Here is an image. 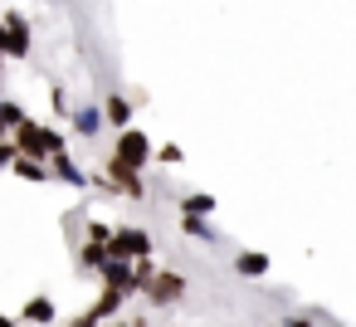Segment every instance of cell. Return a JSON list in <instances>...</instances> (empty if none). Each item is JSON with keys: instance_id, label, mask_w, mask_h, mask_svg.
Here are the masks:
<instances>
[{"instance_id": "1", "label": "cell", "mask_w": 356, "mask_h": 327, "mask_svg": "<svg viewBox=\"0 0 356 327\" xmlns=\"http://www.w3.org/2000/svg\"><path fill=\"white\" fill-rule=\"evenodd\" d=\"M15 147L25 152V157H54V152H64V137L59 132H49V127H40V122H30V118H20L15 122Z\"/></svg>"}, {"instance_id": "2", "label": "cell", "mask_w": 356, "mask_h": 327, "mask_svg": "<svg viewBox=\"0 0 356 327\" xmlns=\"http://www.w3.org/2000/svg\"><path fill=\"white\" fill-rule=\"evenodd\" d=\"M113 161L142 171V166L152 161V142H147V132H142V127H122V132H118V152H113Z\"/></svg>"}, {"instance_id": "3", "label": "cell", "mask_w": 356, "mask_h": 327, "mask_svg": "<svg viewBox=\"0 0 356 327\" xmlns=\"http://www.w3.org/2000/svg\"><path fill=\"white\" fill-rule=\"evenodd\" d=\"M108 254H113V259H147V254H152V234L137 230V225H122V230H113Z\"/></svg>"}, {"instance_id": "4", "label": "cell", "mask_w": 356, "mask_h": 327, "mask_svg": "<svg viewBox=\"0 0 356 327\" xmlns=\"http://www.w3.org/2000/svg\"><path fill=\"white\" fill-rule=\"evenodd\" d=\"M103 283L118 288L122 298H127V293H142V278H137L132 259H113V254H108V264H103Z\"/></svg>"}, {"instance_id": "5", "label": "cell", "mask_w": 356, "mask_h": 327, "mask_svg": "<svg viewBox=\"0 0 356 327\" xmlns=\"http://www.w3.org/2000/svg\"><path fill=\"white\" fill-rule=\"evenodd\" d=\"M142 293H147L152 303H176V298L186 293V278H181V273H152Z\"/></svg>"}, {"instance_id": "6", "label": "cell", "mask_w": 356, "mask_h": 327, "mask_svg": "<svg viewBox=\"0 0 356 327\" xmlns=\"http://www.w3.org/2000/svg\"><path fill=\"white\" fill-rule=\"evenodd\" d=\"M6 54H10V59H25V54H30V30H25V20H20L15 10L6 15Z\"/></svg>"}, {"instance_id": "7", "label": "cell", "mask_w": 356, "mask_h": 327, "mask_svg": "<svg viewBox=\"0 0 356 327\" xmlns=\"http://www.w3.org/2000/svg\"><path fill=\"white\" fill-rule=\"evenodd\" d=\"M10 166H15V176H25V181H49V166H44V157H25V152H20Z\"/></svg>"}, {"instance_id": "8", "label": "cell", "mask_w": 356, "mask_h": 327, "mask_svg": "<svg viewBox=\"0 0 356 327\" xmlns=\"http://www.w3.org/2000/svg\"><path fill=\"white\" fill-rule=\"evenodd\" d=\"M20 317H25V322H35V327H49V322H54V303H49V298H30Z\"/></svg>"}, {"instance_id": "9", "label": "cell", "mask_w": 356, "mask_h": 327, "mask_svg": "<svg viewBox=\"0 0 356 327\" xmlns=\"http://www.w3.org/2000/svg\"><path fill=\"white\" fill-rule=\"evenodd\" d=\"M103 113H108V122H113L118 132H122V127H132V103H127V98H108V108H103Z\"/></svg>"}, {"instance_id": "10", "label": "cell", "mask_w": 356, "mask_h": 327, "mask_svg": "<svg viewBox=\"0 0 356 327\" xmlns=\"http://www.w3.org/2000/svg\"><path fill=\"white\" fill-rule=\"evenodd\" d=\"M98 127H103V113H98V108H79V113H74V132L93 137Z\"/></svg>"}, {"instance_id": "11", "label": "cell", "mask_w": 356, "mask_h": 327, "mask_svg": "<svg viewBox=\"0 0 356 327\" xmlns=\"http://www.w3.org/2000/svg\"><path fill=\"white\" fill-rule=\"evenodd\" d=\"M234 269H239L244 278H264V273H268V259H264V254H239Z\"/></svg>"}, {"instance_id": "12", "label": "cell", "mask_w": 356, "mask_h": 327, "mask_svg": "<svg viewBox=\"0 0 356 327\" xmlns=\"http://www.w3.org/2000/svg\"><path fill=\"white\" fill-rule=\"evenodd\" d=\"M83 264H88V269H103V264H108V239L93 234V239L83 244Z\"/></svg>"}, {"instance_id": "13", "label": "cell", "mask_w": 356, "mask_h": 327, "mask_svg": "<svg viewBox=\"0 0 356 327\" xmlns=\"http://www.w3.org/2000/svg\"><path fill=\"white\" fill-rule=\"evenodd\" d=\"M54 161H59V166H54V171H59V176H64V181H74V186H88V176H83V171H79V166H74V161H69V157H64V152H54Z\"/></svg>"}, {"instance_id": "14", "label": "cell", "mask_w": 356, "mask_h": 327, "mask_svg": "<svg viewBox=\"0 0 356 327\" xmlns=\"http://www.w3.org/2000/svg\"><path fill=\"white\" fill-rule=\"evenodd\" d=\"M25 113H20V103H0V137L6 132H15V122H20Z\"/></svg>"}, {"instance_id": "15", "label": "cell", "mask_w": 356, "mask_h": 327, "mask_svg": "<svg viewBox=\"0 0 356 327\" xmlns=\"http://www.w3.org/2000/svg\"><path fill=\"white\" fill-rule=\"evenodd\" d=\"M181 205H186V215H210V210H215V200H210V196H186Z\"/></svg>"}, {"instance_id": "16", "label": "cell", "mask_w": 356, "mask_h": 327, "mask_svg": "<svg viewBox=\"0 0 356 327\" xmlns=\"http://www.w3.org/2000/svg\"><path fill=\"white\" fill-rule=\"evenodd\" d=\"M15 157H20V147H15V142H6V137H0V166H10Z\"/></svg>"}, {"instance_id": "17", "label": "cell", "mask_w": 356, "mask_h": 327, "mask_svg": "<svg viewBox=\"0 0 356 327\" xmlns=\"http://www.w3.org/2000/svg\"><path fill=\"white\" fill-rule=\"evenodd\" d=\"M181 225H186V234H200V239H210V230H205V225H200V220H195V215H186V220H181Z\"/></svg>"}, {"instance_id": "18", "label": "cell", "mask_w": 356, "mask_h": 327, "mask_svg": "<svg viewBox=\"0 0 356 327\" xmlns=\"http://www.w3.org/2000/svg\"><path fill=\"white\" fill-rule=\"evenodd\" d=\"M69 327H98V308H93V312H83V317H74Z\"/></svg>"}, {"instance_id": "19", "label": "cell", "mask_w": 356, "mask_h": 327, "mask_svg": "<svg viewBox=\"0 0 356 327\" xmlns=\"http://www.w3.org/2000/svg\"><path fill=\"white\" fill-rule=\"evenodd\" d=\"M0 59H6V20H0Z\"/></svg>"}, {"instance_id": "20", "label": "cell", "mask_w": 356, "mask_h": 327, "mask_svg": "<svg viewBox=\"0 0 356 327\" xmlns=\"http://www.w3.org/2000/svg\"><path fill=\"white\" fill-rule=\"evenodd\" d=\"M0 327H15V317H0Z\"/></svg>"}, {"instance_id": "21", "label": "cell", "mask_w": 356, "mask_h": 327, "mask_svg": "<svg viewBox=\"0 0 356 327\" xmlns=\"http://www.w3.org/2000/svg\"><path fill=\"white\" fill-rule=\"evenodd\" d=\"M118 327H127V322H118Z\"/></svg>"}]
</instances>
